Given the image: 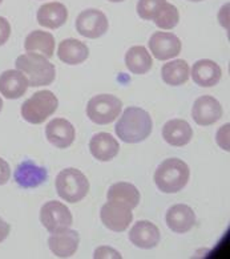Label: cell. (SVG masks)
<instances>
[{
	"mask_svg": "<svg viewBox=\"0 0 230 259\" xmlns=\"http://www.w3.org/2000/svg\"><path fill=\"white\" fill-rule=\"evenodd\" d=\"M152 129L153 121L150 114L137 107L127 108L114 126L117 137L127 144L144 141L150 136Z\"/></svg>",
	"mask_w": 230,
	"mask_h": 259,
	"instance_id": "cell-1",
	"label": "cell"
},
{
	"mask_svg": "<svg viewBox=\"0 0 230 259\" xmlns=\"http://www.w3.org/2000/svg\"><path fill=\"white\" fill-rule=\"evenodd\" d=\"M16 69L28 80L29 87L51 85L56 77L55 65L46 56L35 52H28L19 56L15 61Z\"/></svg>",
	"mask_w": 230,
	"mask_h": 259,
	"instance_id": "cell-2",
	"label": "cell"
},
{
	"mask_svg": "<svg viewBox=\"0 0 230 259\" xmlns=\"http://www.w3.org/2000/svg\"><path fill=\"white\" fill-rule=\"evenodd\" d=\"M190 170L186 162L178 158H168L161 162L155 173V182L160 192L173 194L186 186Z\"/></svg>",
	"mask_w": 230,
	"mask_h": 259,
	"instance_id": "cell-3",
	"label": "cell"
},
{
	"mask_svg": "<svg viewBox=\"0 0 230 259\" xmlns=\"http://www.w3.org/2000/svg\"><path fill=\"white\" fill-rule=\"evenodd\" d=\"M59 107V100L51 91H39L33 93L21 105L20 113L27 122L33 125L43 124L51 117Z\"/></svg>",
	"mask_w": 230,
	"mask_h": 259,
	"instance_id": "cell-4",
	"label": "cell"
},
{
	"mask_svg": "<svg viewBox=\"0 0 230 259\" xmlns=\"http://www.w3.org/2000/svg\"><path fill=\"white\" fill-rule=\"evenodd\" d=\"M56 190L59 197L65 202H80L88 194L89 181L79 169L67 167L57 174Z\"/></svg>",
	"mask_w": 230,
	"mask_h": 259,
	"instance_id": "cell-5",
	"label": "cell"
},
{
	"mask_svg": "<svg viewBox=\"0 0 230 259\" xmlns=\"http://www.w3.org/2000/svg\"><path fill=\"white\" fill-rule=\"evenodd\" d=\"M123 103L112 95H97L88 101L87 116L97 125H106L113 122L121 113Z\"/></svg>",
	"mask_w": 230,
	"mask_h": 259,
	"instance_id": "cell-6",
	"label": "cell"
},
{
	"mask_svg": "<svg viewBox=\"0 0 230 259\" xmlns=\"http://www.w3.org/2000/svg\"><path fill=\"white\" fill-rule=\"evenodd\" d=\"M40 222L47 230L52 233L65 230L72 226L71 210L67 206L57 201H48L40 209Z\"/></svg>",
	"mask_w": 230,
	"mask_h": 259,
	"instance_id": "cell-7",
	"label": "cell"
},
{
	"mask_svg": "<svg viewBox=\"0 0 230 259\" xmlns=\"http://www.w3.org/2000/svg\"><path fill=\"white\" fill-rule=\"evenodd\" d=\"M100 218L103 221L104 226L108 227L109 230L121 233L129 227L133 221V213L131 207L123 205V203L108 201L103 205L100 210Z\"/></svg>",
	"mask_w": 230,
	"mask_h": 259,
	"instance_id": "cell-8",
	"label": "cell"
},
{
	"mask_svg": "<svg viewBox=\"0 0 230 259\" xmlns=\"http://www.w3.org/2000/svg\"><path fill=\"white\" fill-rule=\"evenodd\" d=\"M109 23L105 15L100 10L89 8L79 15L76 19V29L84 37L97 39L108 31Z\"/></svg>",
	"mask_w": 230,
	"mask_h": 259,
	"instance_id": "cell-9",
	"label": "cell"
},
{
	"mask_svg": "<svg viewBox=\"0 0 230 259\" xmlns=\"http://www.w3.org/2000/svg\"><path fill=\"white\" fill-rule=\"evenodd\" d=\"M223 110L220 101L213 96H201L196 100L191 108V117L196 124L209 126L222 117Z\"/></svg>",
	"mask_w": 230,
	"mask_h": 259,
	"instance_id": "cell-10",
	"label": "cell"
},
{
	"mask_svg": "<svg viewBox=\"0 0 230 259\" xmlns=\"http://www.w3.org/2000/svg\"><path fill=\"white\" fill-rule=\"evenodd\" d=\"M150 54L157 60H169L181 52V40L169 32H155L149 39Z\"/></svg>",
	"mask_w": 230,
	"mask_h": 259,
	"instance_id": "cell-11",
	"label": "cell"
},
{
	"mask_svg": "<svg viewBox=\"0 0 230 259\" xmlns=\"http://www.w3.org/2000/svg\"><path fill=\"white\" fill-rule=\"evenodd\" d=\"M15 182L23 189H33L48 180V171L46 167L39 166L31 160H25L18 165L14 173Z\"/></svg>",
	"mask_w": 230,
	"mask_h": 259,
	"instance_id": "cell-12",
	"label": "cell"
},
{
	"mask_svg": "<svg viewBox=\"0 0 230 259\" xmlns=\"http://www.w3.org/2000/svg\"><path fill=\"white\" fill-rule=\"evenodd\" d=\"M80 243V235L76 230L65 229V230L52 233L48 239V246L51 251L59 258H71L78 251Z\"/></svg>",
	"mask_w": 230,
	"mask_h": 259,
	"instance_id": "cell-13",
	"label": "cell"
},
{
	"mask_svg": "<svg viewBox=\"0 0 230 259\" xmlns=\"http://www.w3.org/2000/svg\"><path fill=\"white\" fill-rule=\"evenodd\" d=\"M161 234L159 227L150 221H138L129 231V241L138 248L150 250L160 243Z\"/></svg>",
	"mask_w": 230,
	"mask_h": 259,
	"instance_id": "cell-14",
	"label": "cell"
},
{
	"mask_svg": "<svg viewBox=\"0 0 230 259\" xmlns=\"http://www.w3.org/2000/svg\"><path fill=\"white\" fill-rule=\"evenodd\" d=\"M47 140L59 149H67L73 144L74 132L73 125L65 118H53L46 128Z\"/></svg>",
	"mask_w": 230,
	"mask_h": 259,
	"instance_id": "cell-15",
	"label": "cell"
},
{
	"mask_svg": "<svg viewBox=\"0 0 230 259\" xmlns=\"http://www.w3.org/2000/svg\"><path fill=\"white\" fill-rule=\"evenodd\" d=\"M167 225L170 230L177 234H185L191 230V227L196 224V214L190 206L178 203L167 211Z\"/></svg>",
	"mask_w": 230,
	"mask_h": 259,
	"instance_id": "cell-16",
	"label": "cell"
},
{
	"mask_svg": "<svg viewBox=\"0 0 230 259\" xmlns=\"http://www.w3.org/2000/svg\"><path fill=\"white\" fill-rule=\"evenodd\" d=\"M28 80L18 69H8L0 75V93L8 100L20 99L28 89Z\"/></svg>",
	"mask_w": 230,
	"mask_h": 259,
	"instance_id": "cell-17",
	"label": "cell"
},
{
	"mask_svg": "<svg viewBox=\"0 0 230 259\" xmlns=\"http://www.w3.org/2000/svg\"><path fill=\"white\" fill-rule=\"evenodd\" d=\"M222 71L220 65L209 59L196 61L191 68V78L200 87L210 88L217 85L221 80Z\"/></svg>",
	"mask_w": 230,
	"mask_h": 259,
	"instance_id": "cell-18",
	"label": "cell"
},
{
	"mask_svg": "<svg viewBox=\"0 0 230 259\" xmlns=\"http://www.w3.org/2000/svg\"><path fill=\"white\" fill-rule=\"evenodd\" d=\"M89 150L91 154L97 161L106 162V161L113 160L119 154L120 145L119 141L109 133H97L89 141Z\"/></svg>",
	"mask_w": 230,
	"mask_h": 259,
	"instance_id": "cell-19",
	"label": "cell"
},
{
	"mask_svg": "<svg viewBox=\"0 0 230 259\" xmlns=\"http://www.w3.org/2000/svg\"><path fill=\"white\" fill-rule=\"evenodd\" d=\"M163 137L169 145L181 148V146L188 145L193 139V129L188 121L174 118L164 125Z\"/></svg>",
	"mask_w": 230,
	"mask_h": 259,
	"instance_id": "cell-20",
	"label": "cell"
},
{
	"mask_svg": "<svg viewBox=\"0 0 230 259\" xmlns=\"http://www.w3.org/2000/svg\"><path fill=\"white\" fill-rule=\"evenodd\" d=\"M68 19V10L65 6L57 2L43 4L37 11V23L42 27L50 29L60 28Z\"/></svg>",
	"mask_w": 230,
	"mask_h": 259,
	"instance_id": "cell-21",
	"label": "cell"
},
{
	"mask_svg": "<svg viewBox=\"0 0 230 259\" xmlns=\"http://www.w3.org/2000/svg\"><path fill=\"white\" fill-rule=\"evenodd\" d=\"M57 56L68 65H78L84 63L89 56L88 47L76 39H65L59 44Z\"/></svg>",
	"mask_w": 230,
	"mask_h": 259,
	"instance_id": "cell-22",
	"label": "cell"
},
{
	"mask_svg": "<svg viewBox=\"0 0 230 259\" xmlns=\"http://www.w3.org/2000/svg\"><path fill=\"white\" fill-rule=\"evenodd\" d=\"M125 65L133 75H145L153 65L152 56L145 47H132L125 55Z\"/></svg>",
	"mask_w": 230,
	"mask_h": 259,
	"instance_id": "cell-23",
	"label": "cell"
},
{
	"mask_svg": "<svg viewBox=\"0 0 230 259\" xmlns=\"http://www.w3.org/2000/svg\"><path fill=\"white\" fill-rule=\"evenodd\" d=\"M106 198L108 201L123 203L133 210L135 207H137L138 202H140V192L135 185L129 184V182H117L109 188L106 193Z\"/></svg>",
	"mask_w": 230,
	"mask_h": 259,
	"instance_id": "cell-24",
	"label": "cell"
},
{
	"mask_svg": "<svg viewBox=\"0 0 230 259\" xmlns=\"http://www.w3.org/2000/svg\"><path fill=\"white\" fill-rule=\"evenodd\" d=\"M24 48L27 52H35L51 59L55 54V37L50 32L33 31L25 37Z\"/></svg>",
	"mask_w": 230,
	"mask_h": 259,
	"instance_id": "cell-25",
	"label": "cell"
},
{
	"mask_svg": "<svg viewBox=\"0 0 230 259\" xmlns=\"http://www.w3.org/2000/svg\"><path fill=\"white\" fill-rule=\"evenodd\" d=\"M189 65L185 60H173L164 64L161 69V77L168 85H182L189 80Z\"/></svg>",
	"mask_w": 230,
	"mask_h": 259,
	"instance_id": "cell-26",
	"label": "cell"
},
{
	"mask_svg": "<svg viewBox=\"0 0 230 259\" xmlns=\"http://www.w3.org/2000/svg\"><path fill=\"white\" fill-rule=\"evenodd\" d=\"M153 22L161 29L174 28L180 22V14H178L177 7L165 2L156 12Z\"/></svg>",
	"mask_w": 230,
	"mask_h": 259,
	"instance_id": "cell-27",
	"label": "cell"
},
{
	"mask_svg": "<svg viewBox=\"0 0 230 259\" xmlns=\"http://www.w3.org/2000/svg\"><path fill=\"white\" fill-rule=\"evenodd\" d=\"M167 0H138L137 14L144 20H153L159 8L165 3Z\"/></svg>",
	"mask_w": 230,
	"mask_h": 259,
	"instance_id": "cell-28",
	"label": "cell"
},
{
	"mask_svg": "<svg viewBox=\"0 0 230 259\" xmlns=\"http://www.w3.org/2000/svg\"><path fill=\"white\" fill-rule=\"evenodd\" d=\"M229 132H230V124L222 125L220 131L217 132V144L222 148L223 150L229 152L230 145H229Z\"/></svg>",
	"mask_w": 230,
	"mask_h": 259,
	"instance_id": "cell-29",
	"label": "cell"
},
{
	"mask_svg": "<svg viewBox=\"0 0 230 259\" xmlns=\"http://www.w3.org/2000/svg\"><path fill=\"white\" fill-rule=\"evenodd\" d=\"M93 258L95 259H101V258H114V259H121V254L119 251H116L114 248L112 247H99L95 250V254H93Z\"/></svg>",
	"mask_w": 230,
	"mask_h": 259,
	"instance_id": "cell-30",
	"label": "cell"
},
{
	"mask_svg": "<svg viewBox=\"0 0 230 259\" xmlns=\"http://www.w3.org/2000/svg\"><path fill=\"white\" fill-rule=\"evenodd\" d=\"M11 36V24L6 18L0 16V47L7 43Z\"/></svg>",
	"mask_w": 230,
	"mask_h": 259,
	"instance_id": "cell-31",
	"label": "cell"
},
{
	"mask_svg": "<svg viewBox=\"0 0 230 259\" xmlns=\"http://www.w3.org/2000/svg\"><path fill=\"white\" fill-rule=\"evenodd\" d=\"M11 178V167L6 160L0 157V186L6 185Z\"/></svg>",
	"mask_w": 230,
	"mask_h": 259,
	"instance_id": "cell-32",
	"label": "cell"
},
{
	"mask_svg": "<svg viewBox=\"0 0 230 259\" xmlns=\"http://www.w3.org/2000/svg\"><path fill=\"white\" fill-rule=\"evenodd\" d=\"M10 231H11V226L3 220V218H2V217H0V243H2V242L8 237Z\"/></svg>",
	"mask_w": 230,
	"mask_h": 259,
	"instance_id": "cell-33",
	"label": "cell"
},
{
	"mask_svg": "<svg viewBox=\"0 0 230 259\" xmlns=\"http://www.w3.org/2000/svg\"><path fill=\"white\" fill-rule=\"evenodd\" d=\"M2 109H3V100L0 97V112H2Z\"/></svg>",
	"mask_w": 230,
	"mask_h": 259,
	"instance_id": "cell-34",
	"label": "cell"
},
{
	"mask_svg": "<svg viewBox=\"0 0 230 259\" xmlns=\"http://www.w3.org/2000/svg\"><path fill=\"white\" fill-rule=\"evenodd\" d=\"M108 2H112V3H120V2H124V0H108Z\"/></svg>",
	"mask_w": 230,
	"mask_h": 259,
	"instance_id": "cell-35",
	"label": "cell"
},
{
	"mask_svg": "<svg viewBox=\"0 0 230 259\" xmlns=\"http://www.w3.org/2000/svg\"><path fill=\"white\" fill-rule=\"evenodd\" d=\"M189 2H195V3H199V2H204V0H189Z\"/></svg>",
	"mask_w": 230,
	"mask_h": 259,
	"instance_id": "cell-36",
	"label": "cell"
},
{
	"mask_svg": "<svg viewBox=\"0 0 230 259\" xmlns=\"http://www.w3.org/2000/svg\"><path fill=\"white\" fill-rule=\"evenodd\" d=\"M2 2H3V0H0V4H2Z\"/></svg>",
	"mask_w": 230,
	"mask_h": 259,
	"instance_id": "cell-37",
	"label": "cell"
}]
</instances>
